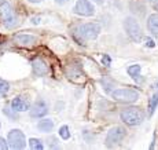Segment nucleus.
<instances>
[{
    "label": "nucleus",
    "mask_w": 158,
    "mask_h": 150,
    "mask_svg": "<svg viewBox=\"0 0 158 150\" xmlns=\"http://www.w3.org/2000/svg\"><path fill=\"white\" fill-rule=\"evenodd\" d=\"M11 108H13L14 112H25V110L29 109V103L22 96H17L11 102Z\"/></svg>",
    "instance_id": "f8f14e48"
},
{
    "label": "nucleus",
    "mask_w": 158,
    "mask_h": 150,
    "mask_svg": "<svg viewBox=\"0 0 158 150\" xmlns=\"http://www.w3.org/2000/svg\"><path fill=\"white\" fill-rule=\"evenodd\" d=\"M147 29L154 37H158V14H153L148 17Z\"/></svg>",
    "instance_id": "ddd939ff"
},
{
    "label": "nucleus",
    "mask_w": 158,
    "mask_h": 150,
    "mask_svg": "<svg viewBox=\"0 0 158 150\" xmlns=\"http://www.w3.org/2000/svg\"><path fill=\"white\" fill-rule=\"evenodd\" d=\"M157 87H158V81H157Z\"/></svg>",
    "instance_id": "c85d7f7f"
},
{
    "label": "nucleus",
    "mask_w": 158,
    "mask_h": 150,
    "mask_svg": "<svg viewBox=\"0 0 158 150\" xmlns=\"http://www.w3.org/2000/svg\"><path fill=\"white\" fill-rule=\"evenodd\" d=\"M124 29H125L127 35L129 36V39H132L135 43H140V40L143 39L142 28L133 17H127L124 19Z\"/></svg>",
    "instance_id": "7ed1b4c3"
},
{
    "label": "nucleus",
    "mask_w": 158,
    "mask_h": 150,
    "mask_svg": "<svg viewBox=\"0 0 158 150\" xmlns=\"http://www.w3.org/2000/svg\"><path fill=\"white\" fill-rule=\"evenodd\" d=\"M8 145H10L11 149H15V150H22L25 149L26 146V140H25V135L23 132H21L19 130H11L8 132Z\"/></svg>",
    "instance_id": "423d86ee"
},
{
    "label": "nucleus",
    "mask_w": 158,
    "mask_h": 150,
    "mask_svg": "<svg viewBox=\"0 0 158 150\" xmlns=\"http://www.w3.org/2000/svg\"><path fill=\"white\" fill-rule=\"evenodd\" d=\"M154 8H156V10H157V11H158V6H157V7H154Z\"/></svg>",
    "instance_id": "bb28decb"
},
{
    "label": "nucleus",
    "mask_w": 158,
    "mask_h": 150,
    "mask_svg": "<svg viewBox=\"0 0 158 150\" xmlns=\"http://www.w3.org/2000/svg\"><path fill=\"white\" fill-rule=\"evenodd\" d=\"M157 106H158V92L153 94L150 98V101H148V114L153 116L154 112H156V109H157Z\"/></svg>",
    "instance_id": "2eb2a0df"
},
{
    "label": "nucleus",
    "mask_w": 158,
    "mask_h": 150,
    "mask_svg": "<svg viewBox=\"0 0 158 150\" xmlns=\"http://www.w3.org/2000/svg\"><path fill=\"white\" fill-rule=\"evenodd\" d=\"M102 62H103V65H105V66H110V63H111L110 57H107V55H103Z\"/></svg>",
    "instance_id": "412c9836"
},
{
    "label": "nucleus",
    "mask_w": 158,
    "mask_h": 150,
    "mask_svg": "<svg viewBox=\"0 0 158 150\" xmlns=\"http://www.w3.org/2000/svg\"><path fill=\"white\" fill-rule=\"evenodd\" d=\"M3 2H4V0H0V3H3Z\"/></svg>",
    "instance_id": "cd10ccee"
},
{
    "label": "nucleus",
    "mask_w": 158,
    "mask_h": 150,
    "mask_svg": "<svg viewBox=\"0 0 158 150\" xmlns=\"http://www.w3.org/2000/svg\"><path fill=\"white\" fill-rule=\"evenodd\" d=\"M92 2H95L96 4H103V0H92Z\"/></svg>",
    "instance_id": "b1692460"
},
{
    "label": "nucleus",
    "mask_w": 158,
    "mask_h": 150,
    "mask_svg": "<svg viewBox=\"0 0 158 150\" xmlns=\"http://www.w3.org/2000/svg\"><path fill=\"white\" fill-rule=\"evenodd\" d=\"M8 91H10V84L6 80L0 79V95H6Z\"/></svg>",
    "instance_id": "a211bd4d"
},
{
    "label": "nucleus",
    "mask_w": 158,
    "mask_h": 150,
    "mask_svg": "<svg viewBox=\"0 0 158 150\" xmlns=\"http://www.w3.org/2000/svg\"><path fill=\"white\" fill-rule=\"evenodd\" d=\"M47 112H48V106L44 101H37V102L30 108V116L36 117V118H41L43 116L47 114Z\"/></svg>",
    "instance_id": "1a4fd4ad"
},
{
    "label": "nucleus",
    "mask_w": 158,
    "mask_h": 150,
    "mask_svg": "<svg viewBox=\"0 0 158 150\" xmlns=\"http://www.w3.org/2000/svg\"><path fill=\"white\" fill-rule=\"evenodd\" d=\"M101 30H102V28L99 24L88 22V24H84V25L78 26L77 33L84 40H95V39L101 35Z\"/></svg>",
    "instance_id": "39448f33"
},
{
    "label": "nucleus",
    "mask_w": 158,
    "mask_h": 150,
    "mask_svg": "<svg viewBox=\"0 0 158 150\" xmlns=\"http://www.w3.org/2000/svg\"><path fill=\"white\" fill-rule=\"evenodd\" d=\"M37 128L41 131V132H51L54 130V121L50 120V118H45V120L39 121Z\"/></svg>",
    "instance_id": "4468645a"
},
{
    "label": "nucleus",
    "mask_w": 158,
    "mask_h": 150,
    "mask_svg": "<svg viewBox=\"0 0 158 150\" xmlns=\"http://www.w3.org/2000/svg\"><path fill=\"white\" fill-rule=\"evenodd\" d=\"M127 72H128V75L132 79L138 80L139 76H140V72H142V66L140 65H132V66H129V68L127 69Z\"/></svg>",
    "instance_id": "dca6fc26"
},
{
    "label": "nucleus",
    "mask_w": 158,
    "mask_h": 150,
    "mask_svg": "<svg viewBox=\"0 0 158 150\" xmlns=\"http://www.w3.org/2000/svg\"><path fill=\"white\" fill-rule=\"evenodd\" d=\"M147 2L150 3L153 7H157V6H158V0H147Z\"/></svg>",
    "instance_id": "5701e85b"
},
{
    "label": "nucleus",
    "mask_w": 158,
    "mask_h": 150,
    "mask_svg": "<svg viewBox=\"0 0 158 150\" xmlns=\"http://www.w3.org/2000/svg\"><path fill=\"white\" fill-rule=\"evenodd\" d=\"M120 117L127 125H129V127H135V125H139V124L143 123L144 113L140 108L131 106V108H125V109L121 110Z\"/></svg>",
    "instance_id": "f257e3e1"
},
{
    "label": "nucleus",
    "mask_w": 158,
    "mask_h": 150,
    "mask_svg": "<svg viewBox=\"0 0 158 150\" xmlns=\"http://www.w3.org/2000/svg\"><path fill=\"white\" fill-rule=\"evenodd\" d=\"M14 41L18 45H22V47H30L36 43V37L32 35H17L14 37Z\"/></svg>",
    "instance_id": "9b49d317"
},
{
    "label": "nucleus",
    "mask_w": 158,
    "mask_h": 150,
    "mask_svg": "<svg viewBox=\"0 0 158 150\" xmlns=\"http://www.w3.org/2000/svg\"><path fill=\"white\" fill-rule=\"evenodd\" d=\"M144 41H146V45H147V47H154V45H156V43L151 40L150 37H146V39H144Z\"/></svg>",
    "instance_id": "4be33fe9"
},
{
    "label": "nucleus",
    "mask_w": 158,
    "mask_h": 150,
    "mask_svg": "<svg viewBox=\"0 0 158 150\" xmlns=\"http://www.w3.org/2000/svg\"><path fill=\"white\" fill-rule=\"evenodd\" d=\"M73 11H74V14L81 15V17H91L95 14V7L89 0H77Z\"/></svg>",
    "instance_id": "6e6552de"
},
{
    "label": "nucleus",
    "mask_w": 158,
    "mask_h": 150,
    "mask_svg": "<svg viewBox=\"0 0 158 150\" xmlns=\"http://www.w3.org/2000/svg\"><path fill=\"white\" fill-rule=\"evenodd\" d=\"M111 98L121 103H133L139 99V92L132 88H118L111 92Z\"/></svg>",
    "instance_id": "20e7f679"
},
{
    "label": "nucleus",
    "mask_w": 158,
    "mask_h": 150,
    "mask_svg": "<svg viewBox=\"0 0 158 150\" xmlns=\"http://www.w3.org/2000/svg\"><path fill=\"white\" fill-rule=\"evenodd\" d=\"M29 146H30V149H33V150H41L44 148L43 142H41L40 139H37V138H30Z\"/></svg>",
    "instance_id": "f3484780"
},
{
    "label": "nucleus",
    "mask_w": 158,
    "mask_h": 150,
    "mask_svg": "<svg viewBox=\"0 0 158 150\" xmlns=\"http://www.w3.org/2000/svg\"><path fill=\"white\" fill-rule=\"evenodd\" d=\"M56 3H59V4H62V3H65V2H68V0H55Z\"/></svg>",
    "instance_id": "a878e982"
},
{
    "label": "nucleus",
    "mask_w": 158,
    "mask_h": 150,
    "mask_svg": "<svg viewBox=\"0 0 158 150\" xmlns=\"http://www.w3.org/2000/svg\"><path fill=\"white\" fill-rule=\"evenodd\" d=\"M7 142H8V140H7ZM7 142H6V140L0 136V150H7L8 149V146H10V145H8Z\"/></svg>",
    "instance_id": "aec40b11"
},
{
    "label": "nucleus",
    "mask_w": 158,
    "mask_h": 150,
    "mask_svg": "<svg viewBox=\"0 0 158 150\" xmlns=\"http://www.w3.org/2000/svg\"><path fill=\"white\" fill-rule=\"evenodd\" d=\"M127 135V130L124 127H113L110 131L107 132V136H106V145L107 146H115L120 142H123V139Z\"/></svg>",
    "instance_id": "0eeeda50"
},
{
    "label": "nucleus",
    "mask_w": 158,
    "mask_h": 150,
    "mask_svg": "<svg viewBox=\"0 0 158 150\" xmlns=\"http://www.w3.org/2000/svg\"><path fill=\"white\" fill-rule=\"evenodd\" d=\"M28 2H30V3H40V2H43V0H28Z\"/></svg>",
    "instance_id": "393cba45"
},
{
    "label": "nucleus",
    "mask_w": 158,
    "mask_h": 150,
    "mask_svg": "<svg viewBox=\"0 0 158 150\" xmlns=\"http://www.w3.org/2000/svg\"><path fill=\"white\" fill-rule=\"evenodd\" d=\"M32 69L36 76H45L48 73L47 63H45L43 59H40V58H37V59H35L32 62Z\"/></svg>",
    "instance_id": "9d476101"
},
{
    "label": "nucleus",
    "mask_w": 158,
    "mask_h": 150,
    "mask_svg": "<svg viewBox=\"0 0 158 150\" xmlns=\"http://www.w3.org/2000/svg\"><path fill=\"white\" fill-rule=\"evenodd\" d=\"M0 21L7 29H13L18 25V17L8 2L0 3Z\"/></svg>",
    "instance_id": "f03ea898"
},
{
    "label": "nucleus",
    "mask_w": 158,
    "mask_h": 150,
    "mask_svg": "<svg viewBox=\"0 0 158 150\" xmlns=\"http://www.w3.org/2000/svg\"><path fill=\"white\" fill-rule=\"evenodd\" d=\"M59 136L62 138V139H69L70 138V132H69V127L68 125H62V127L59 128Z\"/></svg>",
    "instance_id": "6ab92c4d"
}]
</instances>
